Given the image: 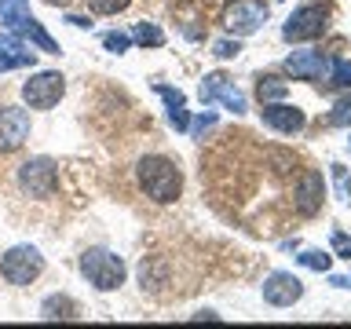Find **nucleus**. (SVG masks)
Segmentation results:
<instances>
[{"label": "nucleus", "instance_id": "f257e3e1", "mask_svg": "<svg viewBox=\"0 0 351 329\" xmlns=\"http://www.w3.org/2000/svg\"><path fill=\"white\" fill-rule=\"evenodd\" d=\"M136 175H139V186L147 191V197H154V202H161V205L176 202L180 191H183L180 164L169 161V158H161V154H147V158H139Z\"/></svg>", "mask_w": 351, "mask_h": 329}, {"label": "nucleus", "instance_id": "f03ea898", "mask_svg": "<svg viewBox=\"0 0 351 329\" xmlns=\"http://www.w3.org/2000/svg\"><path fill=\"white\" fill-rule=\"evenodd\" d=\"M0 22H4V29L19 33V37H26L33 48L48 51V55H59V44L48 37V29L40 26L37 19L29 15V4L26 0H0Z\"/></svg>", "mask_w": 351, "mask_h": 329}, {"label": "nucleus", "instance_id": "7ed1b4c3", "mask_svg": "<svg viewBox=\"0 0 351 329\" xmlns=\"http://www.w3.org/2000/svg\"><path fill=\"white\" fill-rule=\"evenodd\" d=\"M81 274L95 285V289L110 293V289H117V285L125 282L128 267H125V260H121L117 252H110V249H88V252H81Z\"/></svg>", "mask_w": 351, "mask_h": 329}, {"label": "nucleus", "instance_id": "20e7f679", "mask_svg": "<svg viewBox=\"0 0 351 329\" xmlns=\"http://www.w3.org/2000/svg\"><path fill=\"white\" fill-rule=\"evenodd\" d=\"M40 271H44V256H40V249H33V245H15L0 256V274H4L11 285L37 282Z\"/></svg>", "mask_w": 351, "mask_h": 329}, {"label": "nucleus", "instance_id": "39448f33", "mask_svg": "<svg viewBox=\"0 0 351 329\" xmlns=\"http://www.w3.org/2000/svg\"><path fill=\"white\" fill-rule=\"evenodd\" d=\"M19 186L29 197H51L55 186H59V164L51 158H29L19 169Z\"/></svg>", "mask_w": 351, "mask_h": 329}, {"label": "nucleus", "instance_id": "423d86ee", "mask_svg": "<svg viewBox=\"0 0 351 329\" xmlns=\"http://www.w3.org/2000/svg\"><path fill=\"white\" fill-rule=\"evenodd\" d=\"M62 92H66V77L55 70H40L22 84V99H26L29 110H51L62 99Z\"/></svg>", "mask_w": 351, "mask_h": 329}, {"label": "nucleus", "instance_id": "0eeeda50", "mask_svg": "<svg viewBox=\"0 0 351 329\" xmlns=\"http://www.w3.org/2000/svg\"><path fill=\"white\" fill-rule=\"evenodd\" d=\"M263 22H267V4L263 0H234L223 11V26L234 33V37H249L256 33Z\"/></svg>", "mask_w": 351, "mask_h": 329}, {"label": "nucleus", "instance_id": "6e6552de", "mask_svg": "<svg viewBox=\"0 0 351 329\" xmlns=\"http://www.w3.org/2000/svg\"><path fill=\"white\" fill-rule=\"evenodd\" d=\"M322 33H326V8H318V4L296 8L289 15V22L282 26L285 40H315V37H322Z\"/></svg>", "mask_w": 351, "mask_h": 329}, {"label": "nucleus", "instance_id": "1a4fd4ad", "mask_svg": "<svg viewBox=\"0 0 351 329\" xmlns=\"http://www.w3.org/2000/svg\"><path fill=\"white\" fill-rule=\"evenodd\" d=\"M197 95H202V103L205 106H213V103H223L230 114H245V95L238 92L234 84H230V77L227 73H208L202 88H197Z\"/></svg>", "mask_w": 351, "mask_h": 329}, {"label": "nucleus", "instance_id": "9d476101", "mask_svg": "<svg viewBox=\"0 0 351 329\" xmlns=\"http://www.w3.org/2000/svg\"><path fill=\"white\" fill-rule=\"evenodd\" d=\"M29 114L22 106H0V154L19 150L29 139Z\"/></svg>", "mask_w": 351, "mask_h": 329}, {"label": "nucleus", "instance_id": "9b49d317", "mask_svg": "<svg viewBox=\"0 0 351 329\" xmlns=\"http://www.w3.org/2000/svg\"><path fill=\"white\" fill-rule=\"evenodd\" d=\"M300 296H304V282L289 271H274V274H267V282H263V300L271 307H293Z\"/></svg>", "mask_w": 351, "mask_h": 329}, {"label": "nucleus", "instance_id": "f8f14e48", "mask_svg": "<svg viewBox=\"0 0 351 329\" xmlns=\"http://www.w3.org/2000/svg\"><path fill=\"white\" fill-rule=\"evenodd\" d=\"M260 117H263V125L274 128V132H285V136H293V132H300L307 125V117H304V110L300 106H289V103H263L260 110Z\"/></svg>", "mask_w": 351, "mask_h": 329}, {"label": "nucleus", "instance_id": "ddd939ff", "mask_svg": "<svg viewBox=\"0 0 351 329\" xmlns=\"http://www.w3.org/2000/svg\"><path fill=\"white\" fill-rule=\"evenodd\" d=\"M285 70L293 77H300V81H326L329 77V59L322 51H293L289 59H285Z\"/></svg>", "mask_w": 351, "mask_h": 329}, {"label": "nucleus", "instance_id": "4468645a", "mask_svg": "<svg viewBox=\"0 0 351 329\" xmlns=\"http://www.w3.org/2000/svg\"><path fill=\"white\" fill-rule=\"evenodd\" d=\"M322 197H326V180L322 172H304L300 175V186H296V208L304 216H315L322 208Z\"/></svg>", "mask_w": 351, "mask_h": 329}, {"label": "nucleus", "instance_id": "2eb2a0df", "mask_svg": "<svg viewBox=\"0 0 351 329\" xmlns=\"http://www.w3.org/2000/svg\"><path fill=\"white\" fill-rule=\"evenodd\" d=\"M22 66H33V51L19 40V33H0V73L22 70Z\"/></svg>", "mask_w": 351, "mask_h": 329}, {"label": "nucleus", "instance_id": "dca6fc26", "mask_svg": "<svg viewBox=\"0 0 351 329\" xmlns=\"http://www.w3.org/2000/svg\"><path fill=\"white\" fill-rule=\"evenodd\" d=\"M285 92H289V84L282 81V77H260L256 81V99L260 103H278V99H285Z\"/></svg>", "mask_w": 351, "mask_h": 329}, {"label": "nucleus", "instance_id": "f3484780", "mask_svg": "<svg viewBox=\"0 0 351 329\" xmlns=\"http://www.w3.org/2000/svg\"><path fill=\"white\" fill-rule=\"evenodd\" d=\"M165 260H158V256H147L139 263V282H143V289H158V285L165 282Z\"/></svg>", "mask_w": 351, "mask_h": 329}, {"label": "nucleus", "instance_id": "a211bd4d", "mask_svg": "<svg viewBox=\"0 0 351 329\" xmlns=\"http://www.w3.org/2000/svg\"><path fill=\"white\" fill-rule=\"evenodd\" d=\"M40 315L44 318H77V304L70 300V296H48V300H44V307H40Z\"/></svg>", "mask_w": 351, "mask_h": 329}, {"label": "nucleus", "instance_id": "6ab92c4d", "mask_svg": "<svg viewBox=\"0 0 351 329\" xmlns=\"http://www.w3.org/2000/svg\"><path fill=\"white\" fill-rule=\"evenodd\" d=\"M132 40H139L143 48H161V44H165V33H161V26H154V22H136Z\"/></svg>", "mask_w": 351, "mask_h": 329}, {"label": "nucleus", "instance_id": "aec40b11", "mask_svg": "<svg viewBox=\"0 0 351 329\" xmlns=\"http://www.w3.org/2000/svg\"><path fill=\"white\" fill-rule=\"evenodd\" d=\"M326 81H329V88H351V62L340 59V55L329 59V77Z\"/></svg>", "mask_w": 351, "mask_h": 329}, {"label": "nucleus", "instance_id": "412c9836", "mask_svg": "<svg viewBox=\"0 0 351 329\" xmlns=\"http://www.w3.org/2000/svg\"><path fill=\"white\" fill-rule=\"evenodd\" d=\"M154 92H158L165 99V106L169 110H183L186 106V95L180 92V88H169V84H154Z\"/></svg>", "mask_w": 351, "mask_h": 329}, {"label": "nucleus", "instance_id": "4be33fe9", "mask_svg": "<svg viewBox=\"0 0 351 329\" xmlns=\"http://www.w3.org/2000/svg\"><path fill=\"white\" fill-rule=\"evenodd\" d=\"M132 0H88V8L95 11V15H117V11H125Z\"/></svg>", "mask_w": 351, "mask_h": 329}, {"label": "nucleus", "instance_id": "5701e85b", "mask_svg": "<svg viewBox=\"0 0 351 329\" xmlns=\"http://www.w3.org/2000/svg\"><path fill=\"white\" fill-rule=\"evenodd\" d=\"M103 48L114 51V55H121V51L132 48V37H128V33H103Z\"/></svg>", "mask_w": 351, "mask_h": 329}, {"label": "nucleus", "instance_id": "b1692460", "mask_svg": "<svg viewBox=\"0 0 351 329\" xmlns=\"http://www.w3.org/2000/svg\"><path fill=\"white\" fill-rule=\"evenodd\" d=\"M300 263H304V267H311V271H329V256H326V252H318V249L300 252Z\"/></svg>", "mask_w": 351, "mask_h": 329}, {"label": "nucleus", "instance_id": "393cba45", "mask_svg": "<svg viewBox=\"0 0 351 329\" xmlns=\"http://www.w3.org/2000/svg\"><path fill=\"white\" fill-rule=\"evenodd\" d=\"M329 125H340V128H344V125H351V95H348V99H340V103H337V110L329 114Z\"/></svg>", "mask_w": 351, "mask_h": 329}, {"label": "nucleus", "instance_id": "a878e982", "mask_svg": "<svg viewBox=\"0 0 351 329\" xmlns=\"http://www.w3.org/2000/svg\"><path fill=\"white\" fill-rule=\"evenodd\" d=\"M333 183H337V197H351V180L344 164H333Z\"/></svg>", "mask_w": 351, "mask_h": 329}, {"label": "nucleus", "instance_id": "bb28decb", "mask_svg": "<svg viewBox=\"0 0 351 329\" xmlns=\"http://www.w3.org/2000/svg\"><path fill=\"white\" fill-rule=\"evenodd\" d=\"M238 51H241L238 40H216V44H213V55H216V59H234Z\"/></svg>", "mask_w": 351, "mask_h": 329}, {"label": "nucleus", "instance_id": "cd10ccee", "mask_svg": "<svg viewBox=\"0 0 351 329\" xmlns=\"http://www.w3.org/2000/svg\"><path fill=\"white\" fill-rule=\"evenodd\" d=\"M271 161H274V172H278V175H285L293 169V154L289 150H271Z\"/></svg>", "mask_w": 351, "mask_h": 329}, {"label": "nucleus", "instance_id": "c85d7f7f", "mask_svg": "<svg viewBox=\"0 0 351 329\" xmlns=\"http://www.w3.org/2000/svg\"><path fill=\"white\" fill-rule=\"evenodd\" d=\"M333 249H337V256L351 260V234H344V230H333Z\"/></svg>", "mask_w": 351, "mask_h": 329}, {"label": "nucleus", "instance_id": "c756f323", "mask_svg": "<svg viewBox=\"0 0 351 329\" xmlns=\"http://www.w3.org/2000/svg\"><path fill=\"white\" fill-rule=\"evenodd\" d=\"M213 125H216V114H202L186 132H194V136H205V128H213Z\"/></svg>", "mask_w": 351, "mask_h": 329}, {"label": "nucleus", "instance_id": "7c9ffc66", "mask_svg": "<svg viewBox=\"0 0 351 329\" xmlns=\"http://www.w3.org/2000/svg\"><path fill=\"white\" fill-rule=\"evenodd\" d=\"M66 22H73V26H81V29H88V26H92V22H88V19H81V15H70Z\"/></svg>", "mask_w": 351, "mask_h": 329}, {"label": "nucleus", "instance_id": "2f4dec72", "mask_svg": "<svg viewBox=\"0 0 351 329\" xmlns=\"http://www.w3.org/2000/svg\"><path fill=\"white\" fill-rule=\"evenodd\" d=\"M44 4H51V8H66L70 0H44Z\"/></svg>", "mask_w": 351, "mask_h": 329}]
</instances>
